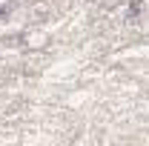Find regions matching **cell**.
<instances>
[{"label": "cell", "mask_w": 149, "mask_h": 146, "mask_svg": "<svg viewBox=\"0 0 149 146\" xmlns=\"http://www.w3.org/2000/svg\"><path fill=\"white\" fill-rule=\"evenodd\" d=\"M46 32H26V37H23V43L29 46V49H40V46H46Z\"/></svg>", "instance_id": "cell-1"}]
</instances>
